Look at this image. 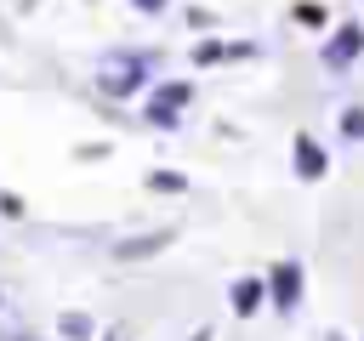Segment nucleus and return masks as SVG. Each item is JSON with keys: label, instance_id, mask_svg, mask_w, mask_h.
<instances>
[{"label": "nucleus", "instance_id": "1", "mask_svg": "<svg viewBox=\"0 0 364 341\" xmlns=\"http://www.w3.org/2000/svg\"><path fill=\"white\" fill-rule=\"evenodd\" d=\"M142 80H148V57H114V63L97 74V85H102L108 97H131Z\"/></svg>", "mask_w": 364, "mask_h": 341}, {"label": "nucleus", "instance_id": "2", "mask_svg": "<svg viewBox=\"0 0 364 341\" xmlns=\"http://www.w3.org/2000/svg\"><path fill=\"white\" fill-rule=\"evenodd\" d=\"M188 97H193V85H188V80H171V85H159V91L148 97V119H154L159 131H171V125H176V114L188 108Z\"/></svg>", "mask_w": 364, "mask_h": 341}, {"label": "nucleus", "instance_id": "3", "mask_svg": "<svg viewBox=\"0 0 364 341\" xmlns=\"http://www.w3.org/2000/svg\"><path fill=\"white\" fill-rule=\"evenodd\" d=\"M296 301H301V267H296V261H279V267H273V307L290 313Z\"/></svg>", "mask_w": 364, "mask_h": 341}, {"label": "nucleus", "instance_id": "4", "mask_svg": "<svg viewBox=\"0 0 364 341\" xmlns=\"http://www.w3.org/2000/svg\"><path fill=\"white\" fill-rule=\"evenodd\" d=\"M358 51H364V28H358V23H347V28H341V34L324 45V63H330V68H347Z\"/></svg>", "mask_w": 364, "mask_h": 341}, {"label": "nucleus", "instance_id": "5", "mask_svg": "<svg viewBox=\"0 0 364 341\" xmlns=\"http://www.w3.org/2000/svg\"><path fill=\"white\" fill-rule=\"evenodd\" d=\"M324 170H330V153H324L313 136H296V176H301V182H318Z\"/></svg>", "mask_w": 364, "mask_h": 341}, {"label": "nucleus", "instance_id": "6", "mask_svg": "<svg viewBox=\"0 0 364 341\" xmlns=\"http://www.w3.org/2000/svg\"><path fill=\"white\" fill-rule=\"evenodd\" d=\"M256 307H262V284L256 278H239L233 284V313H256Z\"/></svg>", "mask_w": 364, "mask_h": 341}, {"label": "nucleus", "instance_id": "7", "mask_svg": "<svg viewBox=\"0 0 364 341\" xmlns=\"http://www.w3.org/2000/svg\"><path fill=\"white\" fill-rule=\"evenodd\" d=\"M341 131H347V136H364V108H347V114H341Z\"/></svg>", "mask_w": 364, "mask_h": 341}, {"label": "nucleus", "instance_id": "8", "mask_svg": "<svg viewBox=\"0 0 364 341\" xmlns=\"http://www.w3.org/2000/svg\"><path fill=\"white\" fill-rule=\"evenodd\" d=\"M222 57H228V45H216V40H210V45H199V63H222Z\"/></svg>", "mask_w": 364, "mask_h": 341}, {"label": "nucleus", "instance_id": "9", "mask_svg": "<svg viewBox=\"0 0 364 341\" xmlns=\"http://www.w3.org/2000/svg\"><path fill=\"white\" fill-rule=\"evenodd\" d=\"M131 6H136V11H159L165 0H131Z\"/></svg>", "mask_w": 364, "mask_h": 341}, {"label": "nucleus", "instance_id": "10", "mask_svg": "<svg viewBox=\"0 0 364 341\" xmlns=\"http://www.w3.org/2000/svg\"><path fill=\"white\" fill-rule=\"evenodd\" d=\"M330 341H336V335H330Z\"/></svg>", "mask_w": 364, "mask_h": 341}]
</instances>
